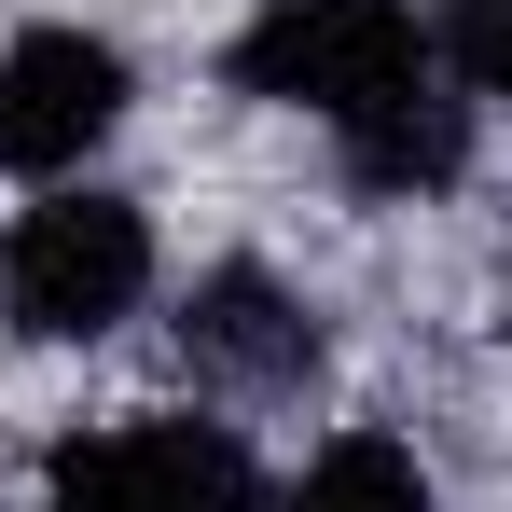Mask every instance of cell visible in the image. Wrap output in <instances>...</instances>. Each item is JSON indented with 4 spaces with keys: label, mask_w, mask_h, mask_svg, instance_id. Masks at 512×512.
<instances>
[{
    "label": "cell",
    "mask_w": 512,
    "mask_h": 512,
    "mask_svg": "<svg viewBox=\"0 0 512 512\" xmlns=\"http://www.w3.org/2000/svg\"><path fill=\"white\" fill-rule=\"evenodd\" d=\"M153 305V222L97 180H56L14 236H0V319L28 346H97Z\"/></svg>",
    "instance_id": "2"
},
{
    "label": "cell",
    "mask_w": 512,
    "mask_h": 512,
    "mask_svg": "<svg viewBox=\"0 0 512 512\" xmlns=\"http://www.w3.org/2000/svg\"><path fill=\"white\" fill-rule=\"evenodd\" d=\"M125 42L111 28H14L0 42V167L14 180H84V153L125 125Z\"/></svg>",
    "instance_id": "4"
},
{
    "label": "cell",
    "mask_w": 512,
    "mask_h": 512,
    "mask_svg": "<svg viewBox=\"0 0 512 512\" xmlns=\"http://www.w3.org/2000/svg\"><path fill=\"white\" fill-rule=\"evenodd\" d=\"M42 512H263V457L222 416H97L42 457Z\"/></svg>",
    "instance_id": "3"
},
{
    "label": "cell",
    "mask_w": 512,
    "mask_h": 512,
    "mask_svg": "<svg viewBox=\"0 0 512 512\" xmlns=\"http://www.w3.org/2000/svg\"><path fill=\"white\" fill-rule=\"evenodd\" d=\"M277 512H443V485L416 471V443H402V429H346V443L305 457V485H291Z\"/></svg>",
    "instance_id": "7"
},
{
    "label": "cell",
    "mask_w": 512,
    "mask_h": 512,
    "mask_svg": "<svg viewBox=\"0 0 512 512\" xmlns=\"http://www.w3.org/2000/svg\"><path fill=\"white\" fill-rule=\"evenodd\" d=\"M222 70H236V97H263V111L360 125L374 97L429 84V70H443V42H429L416 0H263L250 28L222 42Z\"/></svg>",
    "instance_id": "1"
},
{
    "label": "cell",
    "mask_w": 512,
    "mask_h": 512,
    "mask_svg": "<svg viewBox=\"0 0 512 512\" xmlns=\"http://www.w3.org/2000/svg\"><path fill=\"white\" fill-rule=\"evenodd\" d=\"M319 305H305V291H291V277H277V263H208V277H194V291H180V360H194V374H208V388H250V402H277V388H305V374H319Z\"/></svg>",
    "instance_id": "5"
},
{
    "label": "cell",
    "mask_w": 512,
    "mask_h": 512,
    "mask_svg": "<svg viewBox=\"0 0 512 512\" xmlns=\"http://www.w3.org/2000/svg\"><path fill=\"white\" fill-rule=\"evenodd\" d=\"M333 167L346 194H374V208H416V194H443V180L471 167V97L443 84H402V97H374L360 125H333Z\"/></svg>",
    "instance_id": "6"
},
{
    "label": "cell",
    "mask_w": 512,
    "mask_h": 512,
    "mask_svg": "<svg viewBox=\"0 0 512 512\" xmlns=\"http://www.w3.org/2000/svg\"><path fill=\"white\" fill-rule=\"evenodd\" d=\"M429 42H443V84L457 97H512V0H457Z\"/></svg>",
    "instance_id": "8"
}]
</instances>
